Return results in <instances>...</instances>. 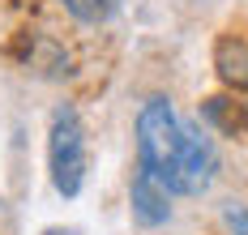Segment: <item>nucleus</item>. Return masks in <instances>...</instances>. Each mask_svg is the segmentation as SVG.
I'll list each match as a JSON object with an SVG mask.
<instances>
[{
  "mask_svg": "<svg viewBox=\"0 0 248 235\" xmlns=\"http://www.w3.org/2000/svg\"><path fill=\"white\" fill-rule=\"evenodd\" d=\"M137 162L167 192L180 197L205 192L218 167L210 137H201L188 120H180L167 99H150L137 116Z\"/></svg>",
  "mask_w": 248,
  "mask_h": 235,
  "instance_id": "obj_1",
  "label": "nucleus"
},
{
  "mask_svg": "<svg viewBox=\"0 0 248 235\" xmlns=\"http://www.w3.org/2000/svg\"><path fill=\"white\" fill-rule=\"evenodd\" d=\"M47 162H51V184L60 197H77L86 180V132L73 107H60L51 116V137H47Z\"/></svg>",
  "mask_w": 248,
  "mask_h": 235,
  "instance_id": "obj_2",
  "label": "nucleus"
},
{
  "mask_svg": "<svg viewBox=\"0 0 248 235\" xmlns=\"http://www.w3.org/2000/svg\"><path fill=\"white\" fill-rule=\"evenodd\" d=\"M133 218H137V227H163L171 218V192L141 167L133 176Z\"/></svg>",
  "mask_w": 248,
  "mask_h": 235,
  "instance_id": "obj_3",
  "label": "nucleus"
},
{
  "mask_svg": "<svg viewBox=\"0 0 248 235\" xmlns=\"http://www.w3.org/2000/svg\"><path fill=\"white\" fill-rule=\"evenodd\" d=\"M214 69H218V77H223L227 86L248 90V39H240V34L218 39V47H214Z\"/></svg>",
  "mask_w": 248,
  "mask_h": 235,
  "instance_id": "obj_4",
  "label": "nucleus"
},
{
  "mask_svg": "<svg viewBox=\"0 0 248 235\" xmlns=\"http://www.w3.org/2000/svg\"><path fill=\"white\" fill-rule=\"evenodd\" d=\"M205 120L214 129L231 132V137H248V103H231V99H210L205 103Z\"/></svg>",
  "mask_w": 248,
  "mask_h": 235,
  "instance_id": "obj_5",
  "label": "nucleus"
},
{
  "mask_svg": "<svg viewBox=\"0 0 248 235\" xmlns=\"http://www.w3.org/2000/svg\"><path fill=\"white\" fill-rule=\"evenodd\" d=\"M64 9L73 13L77 22H86V26H99V22H107V17L120 9V0H64Z\"/></svg>",
  "mask_w": 248,
  "mask_h": 235,
  "instance_id": "obj_6",
  "label": "nucleus"
},
{
  "mask_svg": "<svg viewBox=\"0 0 248 235\" xmlns=\"http://www.w3.org/2000/svg\"><path fill=\"white\" fill-rule=\"evenodd\" d=\"M223 222L231 235H248V206H227L223 209Z\"/></svg>",
  "mask_w": 248,
  "mask_h": 235,
  "instance_id": "obj_7",
  "label": "nucleus"
},
{
  "mask_svg": "<svg viewBox=\"0 0 248 235\" xmlns=\"http://www.w3.org/2000/svg\"><path fill=\"white\" fill-rule=\"evenodd\" d=\"M47 235H69V231H47Z\"/></svg>",
  "mask_w": 248,
  "mask_h": 235,
  "instance_id": "obj_8",
  "label": "nucleus"
}]
</instances>
